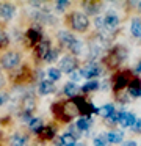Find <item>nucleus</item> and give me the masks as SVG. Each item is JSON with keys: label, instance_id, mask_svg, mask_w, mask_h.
Wrapping results in <instances>:
<instances>
[{"label": "nucleus", "instance_id": "1", "mask_svg": "<svg viewBox=\"0 0 141 146\" xmlns=\"http://www.w3.org/2000/svg\"><path fill=\"white\" fill-rule=\"evenodd\" d=\"M53 111L55 115L63 121H69L72 118H75L80 111H78L77 105L74 104L72 101H68V102H61V104H55L53 107Z\"/></svg>", "mask_w": 141, "mask_h": 146}, {"label": "nucleus", "instance_id": "2", "mask_svg": "<svg viewBox=\"0 0 141 146\" xmlns=\"http://www.w3.org/2000/svg\"><path fill=\"white\" fill-rule=\"evenodd\" d=\"M58 38H60V41H61L64 46H68L74 54H80V52H81V42L78 41V39H75L69 32H66V30L60 32L58 33Z\"/></svg>", "mask_w": 141, "mask_h": 146}, {"label": "nucleus", "instance_id": "3", "mask_svg": "<svg viewBox=\"0 0 141 146\" xmlns=\"http://www.w3.org/2000/svg\"><path fill=\"white\" fill-rule=\"evenodd\" d=\"M71 27L77 32H86L89 27V19L83 13H72L71 16Z\"/></svg>", "mask_w": 141, "mask_h": 146}, {"label": "nucleus", "instance_id": "4", "mask_svg": "<svg viewBox=\"0 0 141 146\" xmlns=\"http://www.w3.org/2000/svg\"><path fill=\"white\" fill-rule=\"evenodd\" d=\"M125 49L124 47H116V49H113L111 52H110V55L107 57V63H108V66H111V68H116L118 64H121L122 61H124V58H125Z\"/></svg>", "mask_w": 141, "mask_h": 146}, {"label": "nucleus", "instance_id": "5", "mask_svg": "<svg viewBox=\"0 0 141 146\" xmlns=\"http://www.w3.org/2000/svg\"><path fill=\"white\" fill-rule=\"evenodd\" d=\"M19 61H21V55L17 54V52H8V54H5L2 57V66L5 68V69H13V68H16L19 64Z\"/></svg>", "mask_w": 141, "mask_h": 146}, {"label": "nucleus", "instance_id": "6", "mask_svg": "<svg viewBox=\"0 0 141 146\" xmlns=\"http://www.w3.org/2000/svg\"><path fill=\"white\" fill-rule=\"evenodd\" d=\"M75 69H77V60H75V57H72V55H66V57L61 58V61H60V72L72 74Z\"/></svg>", "mask_w": 141, "mask_h": 146}, {"label": "nucleus", "instance_id": "7", "mask_svg": "<svg viewBox=\"0 0 141 146\" xmlns=\"http://www.w3.org/2000/svg\"><path fill=\"white\" fill-rule=\"evenodd\" d=\"M130 80L132 79H130V72H128V71H124V72L118 74V76L115 77V80H113V90H115V91H119V90L124 88Z\"/></svg>", "mask_w": 141, "mask_h": 146}, {"label": "nucleus", "instance_id": "8", "mask_svg": "<svg viewBox=\"0 0 141 146\" xmlns=\"http://www.w3.org/2000/svg\"><path fill=\"white\" fill-rule=\"evenodd\" d=\"M99 74H100V68L97 66V64H94V63L86 64L85 68L80 69V76L85 77V79H94V77H97Z\"/></svg>", "mask_w": 141, "mask_h": 146}, {"label": "nucleus", "instance_id": "9", "mask_svg": "<svg viewBox=\"0 0 141 146\" xmlns=\"http://www.w3.org/2000/svg\"><path fill=\"white\" fill-rule=\"evenodd\" d=\"M118 123L121 124L122 127H133L136 124V118H135L133 113H128V111H122L119 113V119Z\"/></svg>", "mask_w": 141, "mask_h": 146}, {"label": "nucleus", "instance_id": "10", "mask_svg": "<svg viewBox=\"0 0 141 146\" xmlns=\"http://www.w3.org/2000/svg\"><path fill=\"white\" fill-rule=\"evenodd\" d=\"M14 13H16L14 5H11V3H0V16H2L5 21L13 19V17H14Z\"/></svg>", "mask_w": 141, "mask_h": 146}, {"label": "nucleus", "instance_id": "11", "mask_svg": "<svg viewBox=\"0 0 141 146\" xmlns=\"http://www.w3.org/2000/svg\"><path fill=\"white\" fill-rule=\"evenodd\" d=\"M49 52H50V42L47 41V39H41L36 44V55L39 58H44V60H46Z\"/></svg>", "mask_w": 141, "mask_h": 146}, {"label": "nucleus", "instance_id": "12", "mask_svg": "<svg viewBox=\"0 0 141 146\" xmlns=\"http://www.w3.org/2000/svg\"><path fill=\"white\" fill-rule=\"evenodd\" d=\"M81 91V88L77 85V83H74V82H69V83H66L64 85V88H63V93H64L66 96H71L72 99L74 98H77V94Z\"/></svg>", "mask_w": 141, "mask_h": 146}, {"label": "nucleus", "instance_id": "13", "mask_svg": "<svg viewBox=\"0 0 141 146\" xmlns=\"http://www.w3.org/2000/svg\"><path fill=\"white\" fill-rule=\"evenodd\" d=\"M34 104H36V101H34V98L31 94H27L24 99H22V110H24V115H28L31 110L34 108Z\"/></svg>", "mask_w": 141, "mask_h": 146}, {"label": "nucleus", "instance_id": "14", "mask_svg": "<svg viewBox=\"0 0 141 146\" xmlns=\"http://www.w3.org/2000/svg\"><path fill=\"white\" fill-rule=\"evenodd\" d=\"M128 94L132 98H138L141 96V83H140V79H132L130 80V86H128Z\"/></svg>", "mask_w": 141, "mask_h": 146}, {"label": "nucleus", "instance_id": "15", "mask_svg": "<svg viewBox=\"0 0 141 146\" xmlns=\"http://www.w3.org/2000/svg\"><path fill=\"white\" fill-rule=\"evenodd\" d=\"M38 91L44 96L52 94V93L55 91V85H53V82H50V80H42V82L39 83V86H38Z\"/></svg>", "mask_w": 141, "mask_h": 146}, {"label": "nucleus", "instance_id": "16", "mask_svg": "<svg viewBox=\"0 0 141 146\" xmlns=\"http://www.w3.org/2000/svg\"><path fill=\"white\" fill-rule=\"evenodd\" d=\"M118 24H119V17L115 13H108L103 17V25H105V29H115Z\"/></svg>", "mask_w": 141, "mask_h": 146}, {"label": "nucleus", "instance_id": "17", "mask_svg": "<svg viewBox=\"0 0 141 146\" xmlns=\"http://www.w3.org/2000/svg\"><path fill=\"white\" fill-rule=\"evenodd\" d=\"M105 138L108 141V145L110 143H121L122 138H124V133L121 130H111V132L105 133Z\"/></svg>", "mask_w": 141, "mask_h": 146}, {"label": "nucleus", "instance_id": "18", "mask_svg": "<svg viewBox=\"0 0 141 146\" xmlns=\"http://www.w3.org/2000/svg\"><path fill=\"white\" fill-rule=\"evenodd\" d=\"M27 38H28V41H30L31 44H38V42L41 41V30L30 29L27 32Z\"/></svg>", "mask_w": 141, "mask_h": 146}, {"label": "nucleus", "instance_id": "19", "mask_svg": "<svg viewBox=\"0 0 141 146\" xmlns=\"http://www.w3.org/2000/svg\"><path fill=\"white\" fill-rule=\"evenodd\" d=\"M91 124H93L91 118H80V119L77 121V129L81 130V132H88L89 127H91Z\"/></svg>", "mask_w": 141, "mask_h": 146}, {"label": "nucleus", "instance_id": "20", "mask_svg": "<svg viewBox=\"0 0 141 146\" xmlns=\"http://www.w3.org/2000/svg\"><path fill=\"white\" fill-rule=\"evenodd\" d=\"M60 141H61V146H75L77 140H75V137L69 132V133H64V135L60 138Z\"/></svg>", "mask_w": 141, "mask_h": 146}, {"label": "nucleus", "instance_id": "21", "mask_svg": "<svg viewBox=\"0 0 141 146\" xmlns=\"http://www.w3.org/2000/svg\"><path fill=\"white\" fill-rule=\"evenodd\" d=\"M97 113H99L100 116H103V118H108L111 113H115V105H113V104L103 105L102 108H97Z\"/></svg>", "mask_w": 141, "mask_h": 146}, {"label": "nucleus", "instance_id": "22", "mask_svg": "<svg viewBox=\"0 0 141 146\" xmlns=\"http://www.w3.org/2000/svg\"><path fill=\"white\" fill-rule=\"evenodd\" d=\"M28 126H30V129L33 130V132H36V133H39L41 130H42V123H41L39 118H30Z\"/></svg>", "mask_w": 141, "mask_h": 146}, {"label": "nucleus", "instance_id": "23", "mask_svg": "<svg viewBox=\"0 0 141 146\" xmlns=\"http://www.w3.org/2000/svg\"><path fill=\"white\" fill-rule=\"evenodd\" d=\"M25 143H27V138L21 133H16L11 137V146H25Z\"/></svg>", "mask_w": 141, "mask_h": 146}, {"label": "nucleus", "instance_id": "24", "mask_svg": "<svg viewBox=\"0 0 141 146\" xmlns=\"http://www.w3.org/2000/svg\"><path fill=\"white\" fill-rule=\"evenodd\" d=\"M130 32L133 36H141V21L140 19H133L130 25Z\"/></svg>", "mask_w": 141, "mask_h": 146}, {"label": "nucleus", "instance_id": "25", "mask_svg": "<svg viewBox=\"0 0 141 146\" xmlns=\"http://www.w3.org/2000/svg\"><path fill=\"white\" fill-rule=\"evenodd\" d=\"M39 133L42 135V138H46V140H50V138H53V137H55V130H53L52 126L42 127V130H41Z\"/></svg>", "mask_w": 141, "mask_h": 146}, {"label": "nucleus", "instance_id": "26", "mask_svg": "<svg viewBox=\"0 0 141 146\" xmlns=\"http://www.w3.org/2000/svg\"><path fill=\"white\" fill-rule=\"evenodd\" d=\"M97 86H99V83H97V80H89V82H86L83 86H81V91H83V93L93 91V90H97Z\"/></svg>", "mask_w": 141, "mask_h": 146}, {"label": "nucleus", "instance_id": "27", "mask_svg": "<svg viewBox=\"0 0 141 146\" xmlns=\"http://www.w3.org/2000/svg\"><path fill=\"white\" fill-rule=\"evenodd\" d=\"M60 77H61L60 69H56V68H50L49 69V80L50 82H53V80H60Z\"/></svg>", "mask_w": 141, "mask_h": 146}, {"label": "nucleus", "instance_id": "28", "mask_svg": "<svg viewBox=\"0 0 141 146\" xmlns=\"http://www.w3.org/2000/svg\"><path fill=\"white\" fill-rule=\"evenodd\" d=\"M94 146H108V141H107L105 135H100L94 138Z\"/></svg>", "mask_w": 141, "mask_h": 146}, {"label": "nucleus", "instance_id": "29", "mask_svg": "<svg viewBox=\"0 0 141 146\" xmlns=\"http://www.w3.org/2000/svg\"><path fill=\"white\" fill-rule=\"evenodd\" d=\"M6 44H8V35L0 29V47H5Z\"/></svg>", "mask_w": 141, "mask_h": 146}, {"label": "nucleus", "instance_id": "30", "mask_svg": "<svg viewBox=\"0 0 141 146\" xmlns=\"http://www.w3.org/2000/svg\"><path fill=\"white\" fill-rule=\"evenodd\" d=\"M56 57H58V50H50L49 55L46 57V61H53L56 60Z\"/></svg>", "mask_w": 141, "mask_h": 146}, {"label": "nucleus", "instance_id": "31", "mask_svg": "<svg viewBox=\"0 0 141 146\" xmlns=\"http://www.w3.org/2000/svg\"><path fill=\"white\" fill-rule=\"evenodd\" d=\"M68 5H69L68 0H61V2H56V10L61 11V10H64V8L68 7Z\"/></svg>", "mask_w": 141, "mask_h": 146}, {"label": "nucleus", "instance_id": "32", "mask_svg": "<svg viewBox=\"0 0 141 146\" xmlns=\"http://www.w3.org/2000/svg\"><path fill=\"white\" fill-rule=\"evenodd\" d=\"M118 119H119V113H111L107 118V121H110V123H118Z\"/></svg>", "mask_w": 141, "mask_h": 146}, {"label": "nucleus", "instance_id": "33", "mask_svg": "<svg viewBox=\"0 0 141 146\" xmlns=\"http://www.w3.org/2000/svg\"><path fill=\"white\" fill-rule=\"evenodd\" d=\"M80 72H72V76H71V79L72 80H74V83H75V80H78V79H80Z\"/></svg>", "mask_w": 141, "mask_h": 146}, {"label": "nucleus", "instance_id": "34", "mask_svg": "<svg viewBox=\"0 0 141 146\" xmlns=\"http://www.w3.org/2000/svg\"><path fill=\"white\" fill-rule=\"evenodd\" d=\"M3 85H5V77H3V74L0 72V88H2Z\"/></svg>", "mask_w": 141, "mask_h": 146}, {"label": "nucleus", "instance_id": "35", "mask_svg": "<svg viewBox=\"0 0 141 146\" xmlns=\"http://www.w3.org/2000/svg\"><path fill=\"white\" fill-rule=\"evenodd\" d=\"M6 101V96H3V94H0V105H3V102Z\"/></svg>", "mask_w": 141, "mask_h": 146}, {"label": "nucleus", "instance_id": "36", "mask_svg": "<svg viewBox=\"0 0 141 146\" xmlns=\"http://www.w3.org/2000/svg\"><path fill=\"white\" fill-rule=\"evenodd\" d=\"M124 146H136V143H135V141H127Z\"/></svg>", "mask_w": 141, "mask_h": 146}, {"label": "nucleus", "instance_id": "37", "mask_svg": "<svg viewBox=\"0 0 141 146\" xmlns=\"http://www.w3.org/2000/svg\"><path fill=\"white\" fill-rule=\"evenodd\" d=\"M136 71H138V72H141V61L136 64Z\"/></svg>", "mask_w": 141, "mask_h": 146}, {"label": "nucleus", "instance_id": "38", "mask_svg": "<svg viewBox=\"0 0 141 146\" xmlns=\"http://www.w3.org/2000/svg\"><path fill=\"white\" fill-rule=\"evenodd\" d=\"M75 146H86L85 143H75Z\"/></svg>", "mask_w": 141, "mask_h": 146}, {"label": "nucleus", "instance_id": "39", "mask_svg": "<svg viewBox=\"0 0 141 146\" xmlns=\"http://www.w3.org/2000/svg\"><path fill=\"white\" fill-rule=\"evenodd\" d=\"M140 10H141V3H140Z\"/></svg>", "mask_w": 141, "mask_h": 146}]
</instances>
